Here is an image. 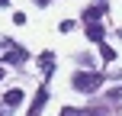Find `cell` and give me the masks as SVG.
<instances>
[{
  "mask_svg": "<svg viewBox=\"0 0 122 116\" xmlns=\"http://www.w3.org/2000/svg\"><path fill=\"white\" fill-rule=\"evenodd\" d=\"M100 84H103V71H77L71 77V87L80 94H93Z\"/></svg>",
  "mask_w": 122,
  "mask_h": 116,
  "instance_id": "6da1fadb",
  "label": "cell"
},
{
  "mask_svg": "<svg viewBox=\"0 0 122 116\" xmlns=\"http://www.w3.org/2000/svg\"><path fill=\"white\" fill-rule=\"evenodd\" d=\"M45 103H48V87L42 84V87L36 90V97H32V103H29V110H26V116H42Z\"/></svg>",
  "mask_w": 122,
  "mask_h": 116,
  "instance_id": "7a4b0ae2",
  "label": "cell"
},
{
  "mask_svg": "<svg viewBox=\"0 0 122 116\" xmlns=\"http://www.w3.org/2000/svg\"><path fill=\"white\" fill-rule=\"evenodd\" d=\"M29 58V52L23 49V45H6V55H3V65H23V61Z\"/></svg>",
  "mask_w": 122,
  "mask_h": 116,
  "instance_id": "3957f363",
  "label": "cell"
},
{
  "mask_svg": "<svg viewBox=\"0 0 122 116\" xmlns=\"http://www.w3.org/2000/svg\"><path fill=\"white\" fill-rule=\"evenodd\" d=\"M87 39H90L93 45H100L106 39V29H103V23H87Z\"/></svg>",
  "mask_w": 122,
  "mask_h": 116,
  "instance_id": "277c9868",
  "label": "cell"
},
{
  "mask_svg": "<svg viewBox=\"0 0 122 116\" xmlns=\"http://www.w3.org/2000/svg\"><path fill=\"white\" fill-rule=\"evenodd\" d=\"M39 68L45 71V77H51V74H55V55H51V52H42V55H39Z\"/></svg>",
  "mask_w": 122,
  "mask_h": 116,
  "instance_id": "5b68a950",
  "label": "cell"
},
{
  "mask_svg": "<svg viewBox=\"0 0 122 116\" xmlns=\"http://www.w3.org/2000/svg\"><path fill=\"white\" fill-rule=\"evenodd\" d=\"M103 13H106L103 3H100V6H90V10H84V19H87V23H100V16H103Z\"/></svg>",
  "mask_w": 122,
  "mask_h": 116,
  "instance_id": "8992f818",
  "label": "cell"
},
{
  "mask_svg": "<svg viewBox=\"0 0 122 116\" xmlns=\"http://www.w3.org/2000/svg\"><path fill=\"white\" fill-rule=\"evenodd\" d=\"M19 103H23V90H19V87L6 90V106H19Z\"/></svg>",
  "mask_w": 122,
  "mask_h": 116,
  "instance_id": "52a82bcc",
  "label": "cell"
},
{
  "mask_svg": "<svg viewBox=\"0 0 122 116\" xmlns=\"http://www.w3.org/2000/svg\"><path fill=\"white\" fill-rule=\"evenodd\" d=\"M100 55H103L106 61H112V58H116V52H112V49H109L106 42H100Z\"/></svg>",
  "mask_w": 122,
  "mask_h": 116,
  "instance_id": "ba28073f",
  "label": "cell"
},
{
  "mask_svg": "<svg viewBox=\"0 0 122 116\" xmlns=\"http://www.w3.org/2000/svg\"><path fill=\"white\" fill-rule=\"evenodd\" d=\"M61 116H84V110H74V106H64V110H61Z\"/></svg>",
  "mask_w": 122,
  "mask_h": 116,
  "instance_id": "9c48e42d",
  "label": "cell"
},
{
  "mask_svg": "<svg viewBox=\"0 0 122 116\" xmlns=\"http://www.w3.org/2000/svg\"><path fill=\"white\" fill-rule=\"evenodd\" d=\"M109 100H122V87H112V90H109Z\"/></svg>",
  "mask_w": 122,
  "mask_h": 116,
  "instance_id": "30bf717a",
  "label": "cell"
},
{
  "mask_svg": "<svg viewBox=\"0 0 122 116\" xmlns=\"http://www.w3.org/2000/svg\"><path fill=\"white\" fill-rule=\"evenodd\" d=\"M84 116H103V110H84Z\"/></svg>",
  "mask_w": 122,
  "mask_h": 116,
  "instance_id": "8fae6325",
  "label": "cell"
},
{
  "mask_svg": "<svg viewBox=\"0 0 122 116\" xmlns=\"http://www.w3.org/2000/svg\"><path fill=\"white\" fill-rule=\"evenodd\" d=\"M6 3H10V0H0V6H6Z\"/></svg>",
  "mask_w": 122,
  "mask_h": 116,
  "instance_id": "7c38bea8",
  "label": "cell"
},
{
  "mask_svg": "<svg viewBox=\"0 0 122 116\" xmlns=\"http://www.w3.org/2000/svg\"><path fill=\"white\" fill-rule=\"evenodd\" d=\"M0 77H3V65H0Z\"/></svg>",
  "mask_w": 122,
  "mask_h": 116,
  "instance_id": "4fadbf2b",
  "label": "cell"
},
{
  "mask_svg": "<svg viewBox=\"0 0 122 116\" xmlns=\"http://www.w3.org/2000/svg\"><path fill=\"white\" fill-rule=\"evenodd\" d=\"M0 116H3V110H0Z\"/></svg>",
  "mask_w": 122,
  "mask_h": 116,
  "instance_id": "5bb4252c",
  "label": "cell"
}]
</instances>
